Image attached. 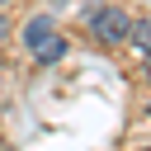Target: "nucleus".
<instances>
[{
  "instance_id": "4",
  "label": "nucleus",
  "mask_w": 151,
  "mask_h": 151,
  "mask_svg": "<svg viewBox=\"0 0 151 151\" xmlns=\"http://www.w3.org/2000/svg\"><path fill=\"white\" fill-rule=\"evenodd\" d=\"M142 52H151V19H132V33H127Z\"/></svg>"
},
{
  "instance_id": "3",
  "label": "nucleus",
  "mask_w": 151,
  "mask_h": 151,
  "mask_svg": "<svg viewBox=\"0 0 151 151\" xmlns=\"http://www.w3.org/2000/svg\"><path fill=\"white\" fill-rule=\"evenodd\" d=\"M61 57H66V38H57V33H52V38L38 47V61H42V66H52V61H61Z\"/></svg>"
},
{
  "instance_id": "1",
  "label": "nucleus",
  "mask_w": 151,
  "mask_h": 151,
  "mask_svg": "<svg viewBox=\"0 0 151 151\" xmlns=\"http://www.w3.org/2000/svg\"><path fill=\"white\" fill-rule=\"evenodd\" d=\"M85 28H90V38H94L99 47H118V42H127V33H132V14H127L123 5H94V9L85 14Z\"/></svg>"
},
{
  "instance_id": "8",
  "label": "nucleus",
  "mask_w": 151,
  "mask_h": 151,
  "mask_svg": "<svg viewBox=\"0 0 151 151\" xmlns=\"http://www.w3.org/2000/svg\"><path fill=\"white\" fill-rule=\"evenodd\" d=\"M146 113H151V104H146Z\"/></svg>"
},
{
  "instance_id": "5",
  "label": "nucleus",
  "mask_w": 151,
  "mask_h": 151,
  "mask_svg": "<svg viewBox=\"0 0 151 151\" xmlns=\"http://www.w3.org/2000/svg\"><path fill=\"white\" fill-rule=\"evenodd\" d=\"M9 38V19H5V9H0V42Z\"/></svg>"
},
{
  "instance_id": "2",
  "label": "nucleus",
  "mask_w": 151,
  "mask_h": 151,
  "mask_svg": "<svg viewBox=\"0 0 151 151\" xmlns=\"http://www.w3.org/2000/svg\"><path fill=\"white\" fill-rule=\"evenodd\" d=\"M52 33H57V19H52V14H33V19L24 24V47H28L33 57H38V47H42V42H47Z\"/></svg>"
},
{
  "instance_id": "7",
  "label": "nucleus",
  "mask_w": 151,
  "mask_h": 151,
  "mask_svg": "<svg viewBox=\"0 0 151 151\" xmlns=\"http://www.w3.org/2000/svg\"><path fill=\"white\" fill-rule=\"evenodd\" d=\"M5 5H9V0H0V9H5Z\"/></svg>"
},
{
  "instance_id": "9",
  "label": "nucleus",
  "mask_w": 151,
  "mask_h": 151,
  "mask_svg": "<svg viewBox=\"0 0 151 151\" xmlns=\"http://www.w3.org/2000/svg\"><path fill=\"white\" fill-rule=\"evenodd\" d=\"M146 151H151V146H146Z\"/></svg>"
},
{
  "instance_id": "6",
  "label": "nucleus",
  "mask_w": 151,
  "mask_h": 151,
  "mask_svg": "<svg viewBox=\"0 0 151 151\" xmlns=\"http://www.w3.org/2000/svg\"><path fill=\"white\" fill-rule=\"evenodd\" d=\"M146 76H151V61H146Z\"/></svg>"
}]
</instances>
